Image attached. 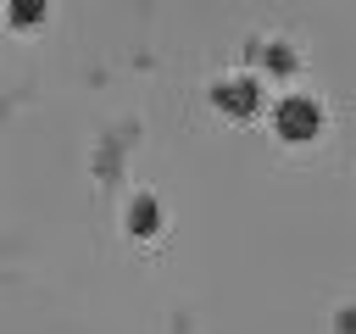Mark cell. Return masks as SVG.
Returning a JSON list of instances; mask_svg holds the SVG:
<instances>
[{"mask_svg": "<svg viewBox=\"0 0 356 334\" xmlns=\"http://www.w3.org/2000/svg\"><path fill=\"white\" fill-rule=\"evenodd\" d=\"M273 128H278V139H312L323 128V106L312 95H284L273 106Z\"/></svg>", "mask_w": 356, "mask_h": 334, "instance_id": "6da1fadb", "label": "cell"}, {"mask_svg": "<svg viewBox=\"0 0 356 334\" xmlns=\"http://www.w3.org/2000/svg\"><path fill=\"white\" fill-rule=\"evenodd\" d=\"M211 100H217L228 117H250V111L261 106V84H256L250 72H239V78H222V84L211 89Z\"/></svg>", "mask_w": 356, "mask_h": 334, "instance_id": "7a4b0ae2", "label": "cell"}, {"mask_svg": "<svg viewBox=\"0 0 356 334\" xmlns=\"http://www.w3.org/2000/svg\"><path fill=\"white\" fill-rule=\"evenodd\" d=\"M44 11H50V0H6L11 28H33V22H44Z\"/></svg>", "mask_w": 356, "mask_h": 334, "instance_id": "3957f363", "label": "cell"}, {"mask_svg": "<svg viewBox=\"0 0 356 334\" xmlns=\"http://www.w3.org/2000/svg\"><path fill=\"white\" fill-rule=\"evenodd\" d=\"M128 228H134V234H156V200H150V195H139V200L128 206Z\"/></svg>", "mask_w": 356, "mask_h": 334, "instance_id": "277c9868", "label": "cell"}, {"mask_svg": "<svg viewBox=\"0 0 356 334\" xmlns=\"http://www.w3.org/2000/svg\"><path fill=\"white\" fill-rule=\"evenodd\" d=\"M267 72H295V50H289L284 39L267 45Z\"/></svg>", "mask_w": 356, "mask_h": 334, "instance_id": "5b68a950", "label": "cell"}]
</instances>
